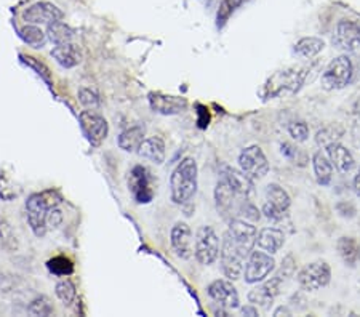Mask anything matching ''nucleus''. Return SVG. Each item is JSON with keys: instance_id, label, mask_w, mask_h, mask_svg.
Masks as SVG:
<instances>
[{"instance_id": "nucleus-1", "label": "nucleus", "mask_w": 360, "mask_h": 317, "mask_svg": "<svg viewBox=\"0 0 360 317\" xmlns=\"http://www.w3.org/2000/svg\"><path fill=\"white\" fill-rule=\"evenodd\" d=\"M311 72V66H292L285 67L282 71H277L274 76H271L259 91V95L264 100H272L282 95L298 93L301 86L306 84L307 76Z\"/></svg>"}, {"instance_id": "nucleus-2", "label": "nucleus", "mask_w": 360, "mask_h": 317, "mask_svg": "<svg viewBox=\"0 0 360 317\" xmlns=\"http://www.w3.org/2000/svg\"><path fill=\"white\" fill-rule=\"evenodd\" d=\"M295 273V261L293 257L288 255L285 259L282 261L281 269L277 271L274 278H271V280H263V284L253 287L252 290L248 292V302L255 304V306L263 308V309H269L274 303V299L281 295L282 287L285 285V282L292 278Z\"/></svg>"}, {"instance_id": "nucleus-3", "label": "nucleus", "mask_w": 360, "mask_h": 317, "mask_svg": "<svg viewBox=\"0 0 360 317\" xmlns=\"http://www.w3.org/2000/svg\"><path fill=\"white\" fill-rule=\"evenodd\" d=\"M199 169L193 157H184L170 178L172 200L176 205H186L194 199L199 186Z\"/></svg>"}, {"instance_id": "nucleus-4", "label": "nucleus", "mask_w": 360, "mask_h": 317, "mask_svg": "<svg viewBox=\"0 0 360 317\" xmlns=\"http://www.w3.org/2000/svg\"><path fill=\"white\" fill-rule=\"evenodd\" d=\"M63 198L55 189H46L42 193H34L26 200V215L27 223L31 226L32 233L36 238H44L49 233L46 228V215L50 209L61 204Z\"/></svg>"}, {"instance_id": "nucleus-5", "label": "nucleus", "mask_w": 360, "mask_h": 317, "mask_svg": "<svg viewBox=\"0 0 360 317\" xmlns=\"http://www.w3.org/2000/svg\"><path fill=\"white\" fill-rule=\"evenodd\" d=\"M354 76V65L351 58L347 55L336 56L335 60L330 61V65L325 67L322 72L321 82L322 89L333 91V90H341L351 84Z\"/></svg>"}, {"instance_id": "nucleus-6", "label": "nucleus", "mask_w": 360, "mask_h": 317, "mask_svg": "<svg viewBox=\"0 0 360 317\" xmlns=\"http://www.w3.org/2000/svg\"><path fill=\"white\" fill-rule=\"evenodd\" d=\"M296 280L306 292L322 290L332 280V268L323 259H317V261L307 263L306 266L301 268L300 273L296 274Z\"/></svg>"}, {"instance_id": "nucleus-7", "label": "nucleus", "mask_w": 360, "mask_h": 317, "mask_svg": "<svg viewBox=\"0 0 360 317\" xmlns=\"http://www.w3.org/2000/svg\"><path fill=\"white\" fill-rule=\"evenodd\" d=\"M129 191L133 200L136 204H149L153 202L155 189H154V178L153 173L149 172L148 167L135 165L129 173Z\"/></svg>"}, {"instance_id": "nucleus-8", "label": "nucleus", "mask_w": 360, "mask_h": 317, "mask_svg": "<svg viewBox=\"0 0 360 317\" xmlns=\"http://www.w3.org/2000/svg\"><path fill=\"white\" fill-rule=\"evenodd\" d=\"M276 269V259L264 250H253L250 253L245 266H243V279L247 284H259L271 276Z\"/></svg>"}, {"instance_id": "nucleus-9", "label": "nucleus", "mask_w": 360, "mask_h": 317, "mask_svg": "<svg viewBox=\"0 0 360 317\" xmlns=\"http://www.w3.org/2000/svg\"><path fill=\"white\" fill-rule=\"evenodd\" d=\"M221 252L219 238L212 226H202L195 234L194 240V257L203 266H210L217 261Z\"/></svg>"}, {"instance_id": "nucleus-10", "label": "nucleus", "mask_w": 360, "mask_h": 317, "mask_svg": "<svg viewBox=\"0 0 360 317\" xmlns=\"http://www.w3.org/2000/svg\"><path fill=\"white\" fill-rule=\"evenodd\" d=\"M247 255L243 253L228 235H223L221 252H219V259H221L223 274L229 280H237L243 274V261H247Z\"/></svg>"}, {"instance_id": "nucleus-11", "label": "nucleus", "mask_w": 360, "mask_h": 317, "mask_svg": "<svg viewBox=\"0 0 360 317\" xmlns=\"http://www.w3.org/2000/svg\"><path fill=\"white\" fill-rule=\"evenodd\" d=\"M239 165L240 170L245 173L248 178H252L253 181L263 180L271 169L268 157H266L263 149L257 146V144L243 149L239 155Z\"/></svg>"}, {"instance_id": "nucleus-12", "label": "nucleus", "mask_w": 360, "mask_h": 317, "mask_svg": "<svg viewBox=\"0 0 360 317\" xmlns=\"http://www.w3.org/2000/svg\"><path fill=\"white\" fill-rule=\"evenodd\" d=\"M79 122L82 127L84 135L86 136L93 146H100V144L106 140L109 134L108 120L98 114L95 109H86L79 115Z\"/></svg>"}, {"instance_id": "nucleus-13", "label": "nucleus", "mask_w": 360, "mask_h": 317, "mask_svg": "<svg viewBox=\"0 0 360 317\" xmlns=\"http://www.w3.org/2000/svg\"><path fill=\"white\" fill-rule=\"evenodd\" d=\"M247 199L248 198H242V195L237 194L223 178H219L217 188H214V202H217L218 213H221L224 218H231L232 220V213L239 215L240 205Z\"/></svg>"}, {"instance_id": "nucleus-14", "label": "nucleus", "mask_w": 360, "mask_h": 317, "mask_svg": "<svg viewBox=\"0 0 360 317\" xmlns=\"http://www.w3.org/2000/svg\"><path fill=\"white\" fill-rule=\"evenodd\" d=\"M65 13L56 7V5L50 2H37L31 5V7L25 10L22 13V20L27 25H51L55 21H61Z\"/></svg>"}, {"instance_id": "nucleus-15", "label": "nucleus", "mask_w": 360, "mask_h": 317, "mask_svg": "<svg viewBox=\"0 0 360 317\" xmlns=\"http://www.w3.org/2000/svg\"><path fill=\"white\" fill-rule=\"evenodd\" d=\"M208 297H210L213 302H217L219 306L228 308V309H237L240 306V298L239 293H237L236 287L232 285L231 280L226 279H217L213 280L207 288Z\"/></svg>"}, {"instance_id": "nucleus-16", "label": "nucleus", "mask_w": 360, "mask_h": 317, "mask_svg": "<svg viewBox=\"0 0 360 317\" xmlns=\"http://www.w3.org/2000/svg\"><path fill=\"white\" fill-rule=\"evenodd\" d=\"M172 249L176 253L178 258L189 259L194 255V247H193V231H191L189 224L184 221H178L172 229L170 234Z\"/></svg>"}, {"instance_id": "nucleus-17", "label": "nucleus", "mask_w": 360, "mask_h": 317, "mask_svg": "<svg viewBox=\"0 0 360 317\" xmlns=\"http://www.w3.org/2000/svg\"><path fill=\"white\" fill-rule=\"evenodd\" d=\"M148 100L150 109L162 115H175L183 112L188 108V100L186 98L159 93V91H150Z\"/></svg>"}, {"instance_id": "nucleus-18", "label": "nucleus", "mask_w": 360, "mask_h": 317, "mask_svg": "<svg viewBox=\"0 0 360 317\" xmlns=\"http://www.w3.org/2000/svg\"><path fill=\"white\" fill-rule=\"evenodd\" d=\"M336 44L346 51L357 50L360 47V22L341 20L336 26Z\"/></svg>"}, {"instance_id": "nucleus-19", "label": "nucleus", "mask_w": 360, "mask_h": 317, "mask_svg": "<svg viewBox=\"0 0 360 317\" xmlns=\"http://www.w3.org/2000/svg\"><path fill=\"white\" fill-rule=\"evenodd\" d=\"M219 178L229 184L234 191L242 195V198H248L253 193V180L248 178L242 170H237L234 167L223 165L221 172H219Z\"/></svg>"}, {"instance_id": "nucleus-20", "label": "nucleus", "mask_w": 360, "mask_h": 317, "mask_svg": "<svg viewBox=\"0 0 360 317\" xmlns=\"http://www.w3.org/2000/svg\"><path fill=\"white\" fill-rule=\"evenodd\" d=\"M327 154L328 159L332 160L333 167L340 173H345L346 175V173H351L354 167H356V159H354L352 153L346 146H342L340 141L330 144L327 148Z\"/></svg>"}, {"instance_id": "nucleus-21", "label": "nucleus", "mask_w": 360, "mask_h": 317, "mask_svg": "<svg viewBox=\"0 0 360 317\" xmlns=\"http://www.w3.org/2000/svg\"><path fill=\"white\" fill-rule=\"evenodd\" d=\"M283 244H285V234H283V231L281 229L263 228L258 233L257 245L261 250L271 253V255H274V253L281 250Z\"/></svg>"}, {"instance_id": "nucleus-22", "label": "nucleus", "mask_w": 360, "mask_h": 317, "mask_svg": "<svg viewBox=\"0 0 360 317\" xmlns=\"http://www.w3.org/2000/svg\"><path fill=\"white\" fill-rule=\"evenodd\" d=\"M51 56L55 58L58 65L61 67L71 69L79 65L82 61V51L75 44H63L56 45V47L51 50Z\"/></svg>"}, {"instance_id": "nucleus-23", "label": "nucleus", "mask_w": 360, "mask_h": 317, "mask_svg": "<svg viewBox=\"0 0 360 317\" xmlns=\"http://www.w3.org/2000/svg\"><path fill=\"white\" fill-rule=\"evenodd\" d=\"M139 157L148 159L154 164H164L165 160V141L160 136H150L141 143L138 149Z\"/></svg>"}, {"instance_id": "nucleus-24", "label": "nucleus", "mask_w": 360, "mask_h": 317, "mask_svg": "<svg viewBox=\"0 0 360 317\" xmlns=\"http://www.w3.org/2000/svg\"><path fill=\"white\" fill-rule=\"evenodd\" d=\"M312 167L319 186H328L333 180V164L322 151H317L312 155Z\"/></svg>"}, {"instance_id": "nucleus-25", "label": "nucleus", "mask_w": 360, "mask_h": 317, "mask_svg": "<svg viewBox=\"0 0 360 317\" xmlns=\"http://www.w3.org/2000/svg\"><path fill=\"white\" fill-rule=\"evenodd\" d=\"M336 250H338V255L341 257L342 261H345L347 266L354 268L360 261V244L357 239L347 238V235H342L336 242Z\"/></svg>"}, {"instance_id": "nucleus-26", "label": "nucleus", "mask_w": 360, "mask_h": 317, "mask_svg": "<svg viewBox=\"0 0 360 317\" xmlns=\"http://www.w3.org/2000/svg\"><path fill=\"white\" fill-rule=\"evenodd\" d=\"M143 141H144V127L135 125V127H130V129L122 131V134L119 135L117 144L122 151L138 153V149H139V146H141Z\"/></svg>"}, {"instance_id": "nucleus-27", "label": "nucleus", "mask_w": 360, "mask_h": 317, "mask_svg": "<svg viewBox=\"0 0 360 317\" xmlns=\"http://www.w3.org/2000/svg\"><path fill=\"white\" fill-rule=\"evenodd\" d=\"M266 202L271 205H274L276 209H278L283 213H287L290 210V205H292V199H290L288 193L283 189L282 186H278L277 183H271L266 186Z\"/></svg>"}, {"instance_id": "nucleus-28", "label": "nucleus", "mask_w": 360, "mask_h": 317, "mask_svg": "<svg viewBox=\"0 0 360 317\" xmlns=\"http://www.w3.org/2000/svg\"><path fill=\"white\" fill-rule=\"evenodd\" d=\"M46 37H49L55 45L71 44L75 37V31L63 21H55L46 26Z\"/></svg>"}, {"instance_id": "nucleus-29", "label": "nucleus", "mask_w": 360, "mask_h": 317, "mask_svg": "<svg viewBox=\"0 0 360 317\" xmlns=\"http://www.w3.org/2000/svg\"><path fill=\"white\" fill-rule=\"evenodd\" d=\"M323 48H325V42L322 39L303 37L296 42L295 53L301 58H307V60H311V58H314L321 53V51H323Z\"/></svg>"}, {"instance_id": "nucleus-30", "label": "nucleus", "mask_w": 360, "mask_h": 317, "mask_svg": "<svg viewBox=\"0 0 360 317\" xmlns=\"http://www.w3.org/2000/svg\"><path fill=\"white\" fill-rule=\"evenodd\" d=\"M46 268L53 276L58 278H66V276H71L74 273V263L71 258L65 255H58L46 261Z\"/></svg>"}, {"instance_id": "nucleus-31", "label": "nucleus", "mask_w": 360, "mask_h": 317, "mask_svg": "<svg viewBox=\"0 0 360 317\" xmlns=\"http://www.w3.org/2000/svg\"><path fill=\"white\" fill-rule=\"evenodd\" d=\"M20 37L25 40L27 45H31V47L40 48L44 47L46 34L42 31V29L37 27V25H26L20 29Z\"/></svg>"}, {"instance_id": "nucleus-32", "label": "nucleus", "mask_w": 360, "mask_h": 317, "mask_svg": "<svg viewBox=\"0 0 360 317\" xmlns=\"http://www.w3.org/2000/svg\"><path fill=\"white\" fill-rule=\"evenodd\" d=\"M245 2H247V0H223V2L219 4V8H218V13H217V26H218V29H223L226 22L229 21L231 16L234 15L236 11L239 10Z\"/></svg>"}, {"instance_id": "nucleus-33", "label": "nucleus", "mask_w": 360, "mask_h": 317, "mask_svg": "<svg viewBox=\"0 0 360 317\" xmlns=\"http://www.w3.org/2000/svg\"><path fill=\"white\" fill-rule=\"evenodd\" d=\"M55 293L60 302L65 304V306H71L77 298V290H75V285L71 279H63L56 284Z\"/></svg>"}, {"instance_id": "nucleus-34", "label": "nucleus", "mask_w": 360, "mask_h": 317, "mask_svg": "<svg viewBox=\"0 0 360 317\" xmlns=\"http://www.w3.org/2000/svg\"><path fill=\"white\" fill-rule=\"evenodd\" d=\"M341 136H342V130L340 129V127L330 125V127H325V129L317 131L316 143H317L319 148H325V149H327V148L330 146V144L338 143Z\"/></svg>"}, {"instance_id": "nucleus-35", "label": "nucleus", "mask_w": 360, "mask_h": 317, "mask_svg": "<svg viewBox=\"0 0 360 317\" xmlns=\"http://www.w3.org/2000/svg\"><path fill=\"white\" fill-rule=\"evenodd\" d=\"M27 313L31 316L46 317V316H51L55 313V306L49 297L40 295V297H36L32 299L31 304L27 306Z\"/></svg>"}, {"instance_id": "nucleus-36", "label": "nucleus", "mask_w": 360, "mask_h": 317, "mask_svg": "<svg viewBox=\"0 0 360 317\" xmlns=\"http://www.w3.org/2000/svg\"><path fill=\"white\" fill-rule=\"evenodd\" d=\"M0 242H2V247L8 252L18 250V239H16L15 231L11 228V224L7 220H0Z\"/></svg>"}, {"instance_id": "nucleus-37", "label": "nucleus", "mask_w": 360, "mask_h": 317, "mask_svg": "<svg viewBox=\"0 0 360 317\" xmlns=\"http://www.w3.org/2000/svg\"><path fill=\"white\" fill-rule=\"evenodd\" d=\"M281 153L285 155L288 160H292L293 164L304 167L309 162V155H307L303 149H300L298 146H295L292 143H282L281 144Z\"/></svg>"}, {"instance_id": "nucleus-38", "label": "nucleus", "mask_w": 360, "mask_h": 317, "mask_svg": "<svg viewBox=\"0 0 360 317\" xmlns=\"http://www.w3.org/2000/svg\"><path fill=\"white\" fill-rule=\"evenodd\" d=\"M288 134L296 143H304L309 138V127L303 120H295L288 125Z\"/></svg>"}, {"instance_id": "nucleus-39", "label": "nucleus", "mask_w": 360, "mask_h": 317, "mask_svg": "<svg viewBox=\"0 0 360 317\" xmlns=\"http://www.w3.org/2000/svg\"><path fill=\"white\" fill-rule=\"evenodd\" d=\"M79 101L82 103V106L86 109H98L101 106L100 96H98L96 91H93L91 89H80Z\"/></svg>"}, {"instance_id": "nucleus-40", "label": "nucleus", "mask_w": 360, "mask_h": 317, "mask_svg": "<svg viewBox=\"0 0 360 317\" xmlns=\"http://www.w3.org/2000/svg\"><path fill=\"white\" fill-rule=\"evenodd\" d=\"M21 58H22V61L26 63V65H29L31 67H34L37 71V74L39 76H42L46 82L49 84H51V77H50V71H49V67H46L44 63H40L37 58H32V56H25V55H21Z\"/></svg>"}, {"instance_id": "nucleus-41", "label": "nucleus", "mask_w": 360, "mask_h": 317, "mask_svg": "<svg viewBox=\"0 0 360 317\" xmlns=\"http://www.w3.org/2000/svg\"><path fill=\"white\" fill-rule=\"evenodd\" d=\"M261 213H263V215H264L266 218H268L269 221H272V223H278V221H282L283 218L287 216V213H283V212H281L278 209H276L274 205L268 204V202H264L263 209H261Z\"/></svg>"}, {"instance_id": "nucleus-42", "label": "nucleus", "mask_w": 360, "mask_h": 317, "mask_svg": "<svg viewBox=\"0 0 360 317\" xmlns=\"http://www.w3.org/2000/svg\"><path fill=\"white\" fill-rule=\"evenodd\" d=\"M61 223H63V212L60 209V205H56L53 209H50L49 215H46V228H49V231L56 229Z\"/></svg>"}, {"instance_id": "nucleus-43", "label": "nucleus", "mask_w": 360, "mask_h": 317, "mask_svg": "<svg viewBox=\"0 0 360 317\" xmlns=\"http://www.w3.org/2000/svg\"><path fill=\"white\" fill-rule=\"evenodd\" d=\"M336 212H338L342 218H354L357 213L356 207H354L351 202H338V204H336Z\"/></svg>"}, {"instance_id": "nucleus-44", "label": "nucleus", "mask_w": 360, "mask_h": 317, "mask_svg": "<svg viewBox=\"0 0 360 317\" xmlns=\"http://www.w3.org/2000/svg\"><path fill=\"white\" fill-rule=\"evenodd\" d=\"M242 314L243 316H258V309L255 304L250 303V306H243L242 308Z\"/></svg>"}, {"instance_id": "nucleus-45", "label": "nucleus", "mask_w": 360, "mask_h": 317, "mask_svg": "<svg viewBox=\"0 0 360 317\" xmlns=\"http://www.w3.org/2000/svg\"><path fill=\"white\" fill-rule=\"evenodd\" d=\"M354 193H356L359 198H360V169L357 172L356 178H354Z\"/></svg>"}, {"instance_id": "nucleus-46", "label": "nucleus", "mask_w": 360, "mask_h": 317, "mask_svg": "<svg viewBox=\"0 0 360 317\" xmlns=\"http://www.w3.org/2000/svg\"><path fill=\"white\" fill-rule=\"evenodd\" d=\"M292 316V311L288 309V306H281V308H277L276 311H274V316Z\"/></svg>"}, {"instance_id": "nucleus-47", "label": "nucleus", "mask_w": 360, "mask_h": 317, "mask_svg": "<svg viewBox=\"0 0 360 317\" xmlns=\"http://www.w3.org/2000/svg\"><path fill=\"white\" fill-rule=\"evenodd\" d=\"M356 111H357V115L360 117V98H359L357 103H356Z\"/></svg>"}]
</instances>
